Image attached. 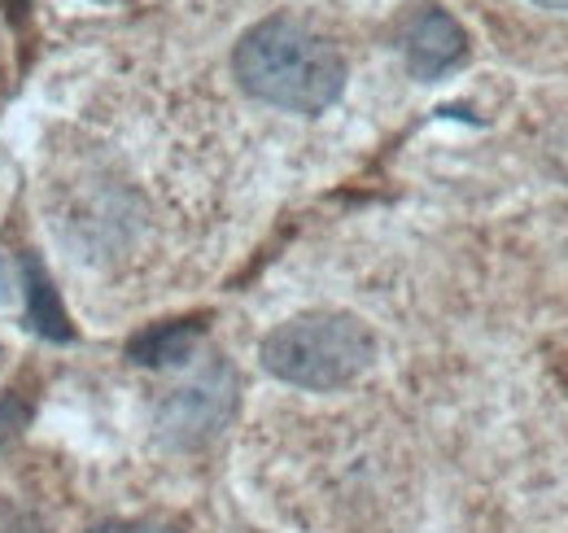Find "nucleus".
I'll return each mask as SVG.
<instances>
[{
	"instance_id": "nucleus-3",
	"label": "nucleus",
	"mask_w": 568,
	"mask_h": 533,
	"mask_svg": "<svg viewBox=\"0 0 568 533\" xmlns=\"http://www.w3.org/2000/svg\"><path fill=\"white\" fill-rule=\"evenodd\" d=\"M232 406H236V376L223 359H214L202 372H193V381L166 394V402L158 406V429L175 446H202L232 420Z\"/></svg>"
},
{
	"instance_id": "nucleus-1",
	"label": "nucleus",
	"mask_w": 568,
	"mask_h": 533,
	"mask_svg": "<svg viewBox=\"0 0 568 533\" xmlns=\"http://www.w3.org/2000/svg\"><path fill=\"white\" fill-rule=\"evenodd\" d=\"M232 70L250 97L288 114H324L346 88V58L302 18L254 22L232 53Z\"/></svg>"
},
{
	"instance_id": "nucleus-10",
	"label": "nucleus",
	"mask_w": 568,
	"mask_h": 533,
	"mask_svg": "<svg viewBox=\"0 0 568 533\" xmlns=\"http://www.w3.org/2000/svg\"><path fill=\"white\" fill-rule=\"evenodd\" d=\"M13 4H22V0H13Z\"/></svg>"
},
{
	"instance_id": "nucleus-5",
	"label": "nucleus",
	"mask_w": 568,
	"mask_h": 533,
	"mask_svg": "<svg viewBox=\"0 0 568 533\" xmlns=\"http://www.w3.org/2000/svg\"><path fill=\"white\" fill-rule=\"evenodd\" d=\"M197 336H202V329H197V324H166V329H153V333H144L141 341L132 345V354H136V363H149V368L184 363V359L193 354Z\"/></svg>"
},
{
	"instance_id": "nucleus-8",
	"label": "nucleus",
	"mask_w": 568,
	"mask_h": 533,
	"mask_svg": "<svg viewBox=\"0 0 568 533\" xmlns=\"http://www.w3.org/2000/svg\"><path fill=\"white\" fill-rule=\"evenodd\" d=\"M0 533H44L31 516L22 512H0Z\"/></svg>"
},
{
	"instance_id": "nucleus-4",
	"label": "nucleus",
	"mask_w": 568,
	"mask_h": 533,
	"mask_svg": "<svg viewBox=\"0 0 568 533\" xmlns=\"http://www.w3.org/2000/svg\"><path fill=\"white\" fill-rule=\"evenodd\" d=\"M403 58L416 79H442L468 58V31L437 4H420L403 27Z\"/></svg>"
},
{
	"instance_id": "nucleus-7",
	"label": "nucleus",
	"mask_w": 568,
	"mask_h": 533,
	"mask_svg": "<svg viewBox=\"0 0 568 533\" xmlns=\"http://www.w3.org/2000/svg\"><path fill=\"white\" fill-rule=\"evenodd\" d=\"M92 533H175V530L153 525V521H110V525H97Z\"/></svg>"
},
{
	"instance_id": "nucleus-6",
	"label": "nucleus",
	"mask_w": 568,
	"mask_h": 533,
	"mask_svg": "<svg viewBox=\"0 0 568 533\" xmlns=\"http://www.w3.org/2000/svg\"><path fill=\"white\" fill-rule=\"evenodd\" d=\"M27 275H31V302H36V324H40V333L67 336L62 315H58V302H53V293H49V284H44V275H40V266L27 263Z\"/></svg>"
},
{
	"instance_id": "nucleus-9",
	"label": "nucleus",
	"mask_w": 568,
	"mask_h": 533,
	"mask_svg": "<svg viewBox=\"0 0 568 533\" xmlns=\"http://www.w3.org/2000/svg\"><path fill=\"white\" fill-rule=\"evenodd\" d=\"M534 4H542V9H556V13H568V0H534Z\"/></svg>"
},
{
	"instance_id": "nucleus-2",
	"label": "nucleus",
	"mask_w": 568,
	"mask_h": 533,
	"mask_svg": "<svg viewBox=\"0 0 568 533\" xmlns=\"http://www.w3.org/2000/svg\"><path fill=\"white\" fill-rule=\"evenodd\" d=\"M263 368L297 390H342L358 381L376 359L372 329L346 311H306L276 324L258 345Z\"/></svg>"
}]
</instances>
